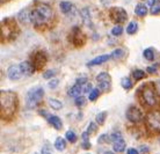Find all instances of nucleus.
<instances>
[{"label":"nucleus","mask_w":160,"mask_h":154,"mask_svg":"<svg viewBox=\"0 0 160 154\" xmlns=\"http://www.w3.org/2000/svg\"><path fill=\"white\" fill-rule=\"evenodd\" d=\"M16 107H18V96L14 92H0V108H1V116L4 118L13 116L16 111Z\"/></svg>","instance_id":"1"},{"label":"nucleus","mask_w":160,"mask_h":154,"mask_svg":"<svg viewBox=\"0 0 160 154\" xmlns=\"http://www.w3.org/2000/svg\"><path fill=\"white\" fill-rule=\"evenodd\" d=\"M44 97V89L42 87H36L32 88L27 93L26 96V103H27V107L32 109L38 106V103L42 102V100Z\"/></svg>","instance_id":"2"},{"label":"nucleus","mask_w":160,"mask_h":154,"mask_svg":"<svg viewBox=\"0 0 160 154\" xmlns=\"http://www.w3.org/2000/svg\"><path fill=\"white\" fill-rule=\"evenodd\" d=\"M146 124L150 130L154 132H160V111H150L146 115Z\"/></svg>","instance_id":"3"},{"label":"nucleus","mask_w":160,"mask_h":154,"mask_svg":"<svg viewBox=\"0 0 160 154\" xmlns=\"http://www.w3.org/2000/svg\"><path fill=\"white\" fill-rule=\"evenodd\" d=\"M96 83H98V88L100 91L108 92L112 87V77L107 73V72H101L96 75Z\"/></svg>","instance_id":"4"},{"label":"nucleus","mask_w":160,"mask_h":154,"mask_svg":"<svg viewBox=\"0 0 160 154\" xmlns=\"http://www.w3.org/2000/svg\"><path fill=\"white\" fill-rule=\"evenodd\" d=\"M109 15L112 17V20L117 24L123 23L128 19V14L124 11V8L122 7H112L109 11Z\"/></svg>","instance_id":"5"},{"label":"nucleus","mask_w":160,"mask_h":154,"mask_svg":"<svg viewBox=\"0 0 160 154\" xmlns=\"http://www.w3.org/2000/svg\"><path fill=\"white\" fill-rule=\"evenodd\" d=\"M140 95H142V100L144 101V103L146 106H148V107H153L157 103L156 94H154V91H153L151 87L144 86Z\"/></svg>","instance_id":"6"},{"label":"nucleus","mask_w":160,"mask_h":154,"mask_svg":"<svg viewBox=\"0 0 160 154\" xmlns=\"http://www.w3.org/2000/svg\"><path fill=\"white\" fill-rule=\"evenodd\" d=\"M127 118L131 123H139L142 121V118H143V114L137 107L131 106L127 110Z\"/></svg>","instance_id":"7"},{"label":"nucleus","mask_w":160,"mask_h":154,"mask_svg":"<svg viewBox=\"0 0 160 154\" xmlns=\"http://www.w3.org/2000/svg\"><path fill=\"white\" fill-rule=\"evenodd\" d=\"M23 75L22 73V70H21L20 65H12V66L8 67L7 70V77L13 81H16V80L21 79V77Z\"/></svg>","instance_id":"8"},{"label":"nucleus","mask_w":160,"mask_h":154,"mask_svg":"<svg viewBox=\"0 0 160 154\" xmlns=\"http://www.w3.org/2000/svg\"><path fill=\"white\" fill-rule=\"evenodd\" d=\"M30 21L35 26H42V24H44L48 20L38 12L37 8H35V9H32V12H30Z\"/></svg>","instance_id":"9"},{"label":"nucleus","mask_w":160,"mask_h":154,"mask_svg":"<svg viewBox=\"0 0 160 154\" xmlns=\"http://www.w3.org/2000/svg\"><path fill=\"white\" fill-rule=\"evenodd\" d=\"M18 20L23 24L28 23L29 21H30V11H29L28 8H22L20 12L18 13Z\"/></svg>","instance_id":"10"},{"label":"nucleus","mask_w":160,"mask_h":154,"mask_svg":"<svg viewBox=\"0 0 160 154\" xmlns=\"http://www.w3.org/2000/svg\"><path fill=\"white\" fill-rule=\"evenodd\" d=\"M80 15H81V21L85 26L87 27H92V19H91V12L87 7H85L81 9L80 12Z\"/></svg>","instance_id":"11"},{"label":"nucleus","mask_w":160,"mask_h":154,"mask_svg":"<svg viewBox=\"0 0 160 154\" xmlns=\"http://www.w3.org/2000/svg\"><path fill=\"white\" fill-rule=\"evenodd\" d=\"M37 9H38V12L42 14V15L47 19V20H50L52 16V9L51 7L49 6V5H45V4H41L37 6Z\"/></svg>","instance_id":"12"},{"label":"nucleus","mask_w":160,"mask_h":154,"mask_svg":"<svg viewBox=\"0 0 160 154\" xmlns=\"http://www.w3.org/2000/svg\"><path fill=\"white\" fill-rule=\"evenodd\" d=\"M112 58L110 55H101L95 57L94 59H92L89 63H88V66H96V65H101V64L106 63L107 60H109Z\"/></svg>","instance_id":"13"},{"label":"nucleus","mask_w":160,"mask_h":154,"mask_svg":"<svg viewBox=\"0 0 160 154\" xmlns=\"http://www.w3.org/2000/svg\"><path fill=\"white\" fill-rule=\"evenodd\" d=\"M48 122L51 124L52 127H55L56 130H60L63 127V122L62 119L58 117V116H52V115H49L48 116Z\"/></svg>","instance_id":"14"},{"label":"nucleus","mask_w":160,"mask_h":154,"mask_svg":"<svg viewBox=\"0 0 160 154\" xmlns=\"http://www.w3.org/2000/svg\"><path fill=\"white\" fill-rule=\"evenodd\" d=\"M20 66H21V70H22L23 75L29 77V75H32V73H34V66H32V63H29V62H22V63L20 64Z\"/></svg>","instance_id":"15"},{"label":"nucleus","mask_w":160,"mask_h":154,"mask_svg":"<svg viewBox=\"0 0 160 154\" xmlns=\"http://www.w3.org/2000/svg\"><path fill=\"white\" fill-rule=\"evenodd\" d=\"M81 93H84L82 92V86L81 85H74L73 87L70 88V91H68V96H71V97H78V96H80L81 95Z\"/></svg>","instance_id":"16"},{"label":"nucleus","mask_w":160,"mask_h":154,"mask_svg":"<svg viewBox=\"0 0 160 154\" xmlns=\"http://www.w3.org/2000/svg\"><path fill=\"white\" fill-rule=\"evenodd\" d=\"M125 146H127L125 142L123 140V138H121V139H118V140H116V142H114L112 148H114V151L117 152V153H122V152L125 151Z\"/></svg>","instance_id":"17"},{"label":"nucleus","mask_w":160,"mask_h":154,"mask_svg":"<svg viewBox=\"0 0 160 154\" xmlns=\"http://www.w3.org/2000/svg\"><path fill=\"white\" fill-rule=\"evenodd\" d=\"M53 146H55V148H56L57 151L63 152V151H65V148H66V142H65V139H63L62 137H58V138L55 140Z\"/></svg>","instance_id":"18"},{"label":"nucleus","mask_w":160,"mask_h":154,"mask_svg":"<svg viewBox=\"0 0 160 154\" xmlns=\"http://www.w3.org/2000/svg\"><path fill=\"white\" fill-rule=\"evenodd\" d=\"M135 13L138 16H145L148 14V7L144 4H138L135 8Z\"/></svg>","instance_id":"19"},{"label":"nucleus","mask_w":160,"mask_h":154,"mask_svg":"<svg viewBox=\"0 0 160 154\" xmlns=\"http://www.w3.org/2000/svg\"><path fill=\"white\" fill-rule=\"evenodd\" d=\"M59 7H60V11L64 13V14H68V13L72 11L73 5L71 2H68V1H62L59 4Z\"/></svg>","instance_id":"20"},{"label":"nucleus","mask_w":160,"mask_h":154,"mask_svg":"<svg viewBox=\"0 0 160 154\" xmlns=\"http://www.w3.org/2000/svg\"><path fill=\"white\" fill-rule=\"evenodd\" d=\"M124 55H125V52H124L123 49H115L114 51L110 53V57H112V59H122L124 57Z\"/></svg>","instance_id":"21"},{"label":"nucleus","mask_w":160,"mask_h":154,"mask_svg":"<svg viewBox=\"0 0 160 154\" xmlns=\"http://www.w3.org/2000/svg\"><path fill=\"white\" fill-rule=\"evenodd\" d=\"M49 106H50V108H52V109H55V110H59V109H62V107H63V103L60 102L59 100L57 99H49Z\"/></svg>","instance_id":"22"},{"label":"nucleus","mask_w":160,"mask_h":154,"mask_svg":"<svg viewBox=\"0 0 160 154\" xmlns=\"http://www.w3.org/2000/svg\"><path fill=\"white\" fill-rule=\"evenodd\" d=\"M121 86L125 89V91H130L132 88V81L129 79L128 77H124L121 79Z\"/></svg>","instance_id":"23"},{"label":"nucleus","mask_w":160,"mask_h":154,"mask_svg":"<svg viewBox=\"0 0 160 154\" xmlns=\"http://www.w3.org/2000/svg\"><path fill=\"white\" fill-rule=\"evenodd\" d=\"M137 30H138V23L136 21H131L127 27V32L129 35H133L135 32H137Z\"/></svg>","instance_id":"24"},{"label":"nucleus","mask_w":160,"mask_h":154,"mask_svg":"<svg viewBox=\"0 0 160 154\" xmlns=\"http://www.w3.org/2000/svg\"><path fill=\"white\" fill-rule=\"evenodd\" d=\"M65 138H66V140L68 142H72V144H74V142H77V134H76V132L74 131H72V130H68V131H66V133H65Z\"/></svg>","instance_id":"25"},{"label":"nucleus","mask_w":160,"mask_h":154,"mask_svg":"<svg viewBox=\"0 0 160 154\" xmlns=\"http://www.w3.org/2000/svg\"><path fill=\"white\" fill-rule=\"evenodd\" d=\"M143 56H144V58L148 62H152L154 59V52L151 47H148V49H145L144 52H143Z\"/></svg>","instance_id":"26"},{"label":"nucleus","mask_w":160,"mask_h":154,"mask_svg":"<svg viewBox=\"0 0 160 154\" xmlns=\"http://www.w3.org/2000/svg\"><path fill=\"white\" fill-rule=\"evenodd\" d=\"M106 118H107V112H106V111H101V112H99L95 117L96 123L100 124V125H103L104 122H106Z\"/></svg>","instance_id":"27"},{"label":"nucleus","mask_w":160,"mask_h":154,"mask_svg":"<svg viewBox=\"0 0 160 154\" xmlns=\"http://www.w3.org/2000/svg\"><path fill=\"white\" fill-rule=\"evenodd\" d=\"M145 75H146V73H145L143 70H135V71L132 72V77H133V79L137 80V81L144 79Z\"/></svg>","instance_id":"28"},{"label":"nucleus","mask_w":160,"mask_h":154,"mask_svg":"<svg viewBox=\"0 0 160 154\" xmlns=\"http://www.w3.org/2000/svg\"><path fill=\"white\" fill-rule=\"evenodd\" d=\"M150 7H151V14H152V15H157V14H159L160 13V0L154 1Z\"/></svg>","instance_id":"29"},{"label":"nucleus","mask_w":160,"mask_h":154,"mask_svg":"<svg viewBox=\"0 0 160 154\" xmlns=\"http://www.w3.org/2000/svg\"><path fill=\"white\" fill-rule=\"evenodd\" d=\"M99 95H100V89L99 88H93L91 93H89V95H88V99L91 101H95V100H98Z\"/></svg>","instance_id":"30"},{"label":"nucleus","mask_w":160,"mask_h":154,"mask_svg":"<svg viewBox=\"0 0 160 154\" xmlns=\"http://www.w3.org/2000/svg\"><path fill=\"white\" fill-rule=\"evenodd\" d=\"M41 154H52V146L49 142H45V144L41 150Z\"/></svg>","instance_id":"31"},{"label":"nucleus","mask_w":160,"mask_h":154,"mask_svg":"<svg viewBox=\"0 0 160 154\" xmlns=\"http://www.w3.org/2000/svg\"><path fill=\"white\" fill-rule=\"evenodd\" d=\"M74 103H76L77 107H84L85 104H86V99H85V96H78V97H76V100H74Z\"/></svg>","instance_id":"32"},{"label":"nucleus","mask_w":160,"mask_h":154,"mask_svg":"<svg viewBox=\"0 0 160 154\" xmlns=\"http://www.w3.org/2000/svg\"><path fill=\"white\" fill-rule=\"evenodd\" d=\"M122 32H123L122 26H115V27L112 29V35H114V36H120V35H122Z\"/></svg>","instance_id":"33"},{"label":"nucleus","mask_w":160,"mask_h":154,"mask_svg":"<svg viewBox=\"0 0 160 154\" xmlns=\"http://www.w3.org/2000/svg\"><path fill=\"white\" fill-rule=\"evenodd\" d=\"M56 73L57 72L55 70H48V71H45L43 73V78L44 79H51V78H53L56 75Z\"/></svg>","instance_id":"34"},{"label":"nucleus","mask_w":160,"mask_h":154,"mask_svg":"<svg viewBox=\"0 0 160 154\" xmlns=\"http://www.w3.org/2000/svg\"><path fill=\"white\" fill-rule=\"evenodd\" d=\"M158 68H159V65L158 64H154V65H152V66H148V68H146V71L150 73V74H154V73H157L158 72Z\"/></svg>","instance_id":"35"},{"label":"nucleus","mask_w":160,"mask_h":154,"mask_svg":"<svg viewBox=\"0 0 160 154\" xmlns=\"http://www.w3.org/2000/svg\"><path fill=\"white\" fill-rule=\"evenodd\" d=\"M96 130H98V127H96V124H95V123L91 122L89 124H88V130H87V132L89 134H91V133H94V132H95Z\"/></svg>","instance_id":"36"},{"label":"nucleus","mask_w":160,"mask_h":154,"mask_svg":"<svg viewBox=\"0 0 160 154\" xmlns=\"http://www.w3.org/2000/svg\"><path fill=\"white\" fill-rule=\"evenodd\" d=\"M82 86V92L84 93H91V91H92V83L91 82H86L85 85H81Z\"/></svg>","instance_id":"37"},{"label":"nucleus","mask_w":160,"mask_h":154,"mask_svg":"<svg viewBox=\"0 0 160 154\" xmlns=\"http://www.w3.org/2000/svg\"><path fill=\"white\" fill-rule=\"evenodd\" d=\"M109 140H110V136H107V134H102V136H100V138L98 139V142H99V144H103V142H109Z\"/></svg>","instance_id":"38"},{"label":"nucleus","mask_w":160,"mask_h":154,"mask_svg":"<svg viewBox=\"0 0 160 154\" xmlns=\"http://www.w3.org/2000/svg\"><path fill=\"white\" fill-rule=\"evenodd\" d=\"M122 138V134L120 133V132H114V133L110 134V140H112V142H116V140H118V139Z\"/></svg>","instance_id":"39"},{"label":"nucleus","mask_w":160,"mask_h":154,"mask_svg":"<svg viewBox=\"0 0 160 154\" xmlns=\"http://www.w3.org/2000/svg\"><path fill=\"white\" fill-rule=\"evenodd\" d=\"M58 83H59V80L58 79H51L49 81V88H56L58 86Z\"/></svg>","instance_id":"40"},{"label":"nucleus","mask_w":160,"mask_h":154,"mask_svg":"<svg viewBox=\"0 0 160 154\" xmlns=\"http://www.w3.org/2000/svg\"><path fill=\"white\" fill-rule=\"evenodd\" d=\"M114 1H116V0H100L101 5H102L103 7H109Z\"/></svg>","instance_id":"41"},{"label":"nucleus","mask_w":160,"mask_h":154,"mask_svg":"<svg viewBox=\"0 0 160 154\" xmlns=\"http://www.w3.org/2000/svg\"><path fill=\"white\" fill-rule=\"evenodd\" d=\"M76 81L78 85H85L86 82H88V79L86 78V77H81V78H78Z\"/></svg>","instance_id":"42"},{"label":"nucleus","mask_w":160,"mask_h":154,"mask_svg":"<svg viewBox=\"0 0 160 154\" xmlns=\"http://www.w3.org/2000/svg\"><path fill=\"white\" fill-rule=\"evenodd\" d=\"M91 142H88V140H84V142H82V145H81V147L84 148V150H89L91 148Z\"/></svg>","instance_id":"43"},{"label":"nucleus","mask_w":160,"mask_h":154,"mask_svg":"<svg viewBox=\"0 0 160 154\" xmlns=\"http://www.w3.org/2000/svg\"><path fill=\"white\" fill-rule=\"evenodd\" d=\"M127 154H139V152H138L136 148H128Z\"/></svg>","instance_id":"44"},{"label":"nucleus","mask_w":160,"mask_h":154,"mask_svg":"<svg viewBox=\"0 0 160 154\" xmlns=\"http://www.w3.org/2000/svg\"><path fill=\"white\" fill-rule=\"evenodd\" d=\"M148 147H145V146H140V153L142 154H146L148 153Z\"/></svg>","instance_id":"45"},{"label":"nucleus","mask_w":160,"mask_h":154,"mask_svg":"<svg viewBox=\"0 0 160 154\" xmlns=\"http://www.w3.org/2000/svg\"><path fill=\"white\" fill-rule=\"evenodd\" d=\"M156 86H157V89H158V92H159V93H160V80H159V81H158V82H157Z\"/></svg>","instance_id":"46"},{"label":"nucleus","mask_w":160,"mask_h":154,"mask_svg":"<svg viewBox=\"0 0 160 154\" xmlns=\"http://www.w3.org/2000/svg\"><path fill=\"white\" fill-rule=\"evenodd\" d=\"M154 1H157V0H148V6H151V5H152L153 2H154Z\"/></svg>","instance_id":"47"},{"label":"nucleus","mask_w":160,"mask_h":154,"mask_svg":"<svg viewBox=\"0 0 160 154\" xmlns=\"http://www.w3.org/2000/svg\"><path fill=\"white\" fill-rule=\"evenodd\" d=\"M106 154H114V153H110V152H109V153H106Z\"/></svg>","instance_id":"48"}]
</instances>
